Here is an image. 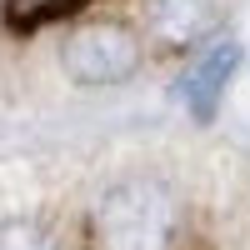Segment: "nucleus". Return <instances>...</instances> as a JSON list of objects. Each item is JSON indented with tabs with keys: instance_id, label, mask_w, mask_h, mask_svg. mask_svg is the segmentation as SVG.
Instances as JSON below:
<instances>
[{
	"instance_id": "nucleus-1",
	"label": "nucleus",
	"mask_w": 250,
	"mask_h": 250,
	"mask_svg": "<svg viewBox=\"0 0 250 250\" xmlns=\"http://www.w3.org/2000/svg\"><path fill=\"white\" fill-rule=\"evenodd\" d=\"M175 235V200L160 180H120L95 205L100 250H165Z\"/></svg>"
},
{
	"instance_id": "nucleus-2",
	"label": "nucleus",
	"mask_w": 250,
	"mask_h": 250,
	"mask_svg": "<svg viewBox=\"0 0 250 250\" xmlns=\"http://www.w3.org/2000/svg\"><path fill=\"white\" fill-rule=\"evenodd\" d=\"M60 65L75 85H120L130 80L140 65V40L130 25H115V20H100V25H80L65 35L60 45Z\"/></svg>"
},
{
	"instance_id": "nucleus-3",
	"label": "nucleus",
	"mask_w": 250,
	"mask_h": 250,
	"mask_svg": "<svg viewBox=\"0 0 250 250\" xmlns=\"http://www.w3.org/2000/svg\"><path fill=\"white\" fill-rule=\"evenodd\" d=\"M235 70H240V40H230V35H215L210 45L195 55V65L185 70V80H180L195 125H210L215 120L220 100H225V85H230Z\"/></svg>"
},
{
	"instance_id": "nucleus-4",
	"label": "nucleus",
	"mask_w": 250,
	"mask_h": 250,
	"mask_svg": "<svg viewBox=\"0 0 250 250\" xmlns=\"http://www.w3.org/2000/svg\"><path fill=\"white\" fill-rule=\"evenodd\" d=\"M150 25L165 45H195L220 25V5L215 0H155Z\"/></svg>"
},
{
	"instance_id": "nucleus-5",
	"label": "nucleus",
	"mask_w": 250,
	"mask_h": 250,
	"mask_svg": "<svg viewBox=\"0 0 250 250\" xmlns=\"http://www.w3.org/2000/svg\"><path fill=\"white\" fill-rule=\"evenodd\" d=\"M0 250H50V235L35 220H0Z\"/></svg>"
}]
</instances>
